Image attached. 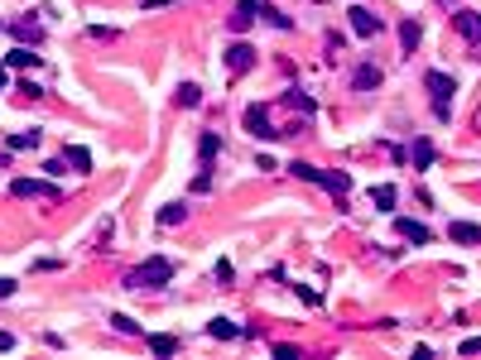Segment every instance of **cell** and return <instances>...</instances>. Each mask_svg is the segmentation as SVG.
Here are the masks:
<instances>
[{
	"mask_svg": "<svg viewBox=\"0 0 481 360\" xmlns=\"http://www.w3.org/2000/svg\"><path fill=\"white\" fill-rule=\"evenodd\" d=\"M477 39H481V15H477Z\"/></svg>",
	"mask_w": 481,
	"mask_h": 360,
	"instance_id": "obj_32",
	"label": "cell"
},
{
	"mask_svg": "<svg viewBox=\"0 0 481 360\" xmlns=\"http://www.w3.org/2000/svg\"><path fill=\"white\" fill-rule=\"evenodd\" d=\"M246 130H251L255 140H284V130L270 125V111H265V106H246Z\"/></svg>",
	"mask_w": 481,
	"mask_h": 360,
	"instance_id": "obj_4",
	"label": "cell"
},
{
	"mask_svg": "<svg viewBox=\"0 0 481 360\" xmlns=\"http://www.w3.org/2000/svg\"><path fill=\"white\" fill-rule=\"evenodd\" d=\"M10 197H48V202H58L63 192H58L53 182H44V178H15L10 182Z\"/></svg>",
	"mask_w": 481,
	"mask_h": 360,
	"instance_id": "obj_5",
	"label": "cell"
},
{
	"mask_svg": "<svg viewBox=\"0 0 481 360\" xmlns=\"http://www.w3.org/2000/svg\"><path fill=\"white\" fill-rule=\"evenodd\" d=\"M217 149H221V140H217V135H202V140H197V154H202V169H207V164L217 159Z\"/></svg>",
	"mask_w": 481,
	"mask_h": 360,
	"instance_id": "obj_19",
	"label": "cell"
},
{
	"mask_svg": "<svg viewBox=\"0 0 481 360\" xmlns=\"http://www.w3.org/2000/svg\"><path fill=\"white\" fill-rule=\"evenodd\" d=\"M183 216H188V207H183V202H169V207H159V221H164V226H179Z\"/></svg>",
	"mask_w": 481,
	"mask_h": 360,
	"instance_id": "obj_20",
	"label": "cell"
},
{
	"mask_svg": "<svg viewBox=\"0 0 481 360\" xmlns=\"http://www.w3.org/2000/svg\"><path fill=\"white\" fill-rule=\"evenodd\" d=\"M424 87H428V101H433V111H438V120H448V115H453V77H448V73H428V77H424Z\"/></svg>",
	"mask_w": 481,
	"mask_h": 360,
	"instance_id": "obj_3",
	"label": "cell"
},
{
	"mask_svg": "<svg viewBox=\"0 0 481 360\" xmlns=\"http://www.w3.org/2000/svg\"><path fill=\"white\" fill-rule=\"evenodd\" d=\"M352 87H356V91H376V87H381V68H371V63H361V68L352 73Z\"/></svg>",
	"mask_w": 481,
	"mask_h": 360,
	"instance_id": "obj_13",
	"label": "cell"
},
{
	"mask_svg": "<svg viewBox=\"0 0 481 360\" xmlns=\"http://www.w3.org/2000/svg\"><path fill=\"white\" fill-rule=\"evenodd\" d=\"M111 327H116V332H125V337H140V322H135V317H125V312H116V317H111Z\"/></svg>",
	"mask_w": 481,
	"mask_h": 360,
	"instance_id": "obj_22",
	"label": "cell"
},
{
	"mask_svg": "<svg viewBox=\"0 0 481 360\" xmlns=\"http://www.w3.org/2000/svg\"><path fill=\"white\" fill-rule=\"evenodd\" d=\"M284 106H293V111H298V115H313V111H318V101H313V96H308V91H284Z\"/></svg>",
	"mask_w": 481,
	"mask_h": 360,
	"instance_id": "obj_17",
	"label": "cell"
},
{
	"mask_svg": "<svg viewBox=\"0 0 481 360\" xmlns=\"http://www.w3.org/2000/svg\"><path fill=\"white\" fill-rule=\"evenodd\" d=\"M462 356H481V337H467V341H462Z\"/></svg>",
	"mask_w": 481,
	"mask_h": 360,
	"instance_id": "obj_28",
	"label": "cell"
},
{
	"mask_svg": "<svg viewBox=\"0 0 481 360\" xmlns=\"http://www.w3.org/2000/svg\"><path fill=\"white\" fill-rule=\"evenodd\" d=\"M10 346H15V337H10V332H0V351H10Z\"/></svg>",
	"mask_w": 481,
	"mask_h": 360,
	"instance_id": "obj_29",
	"label": "cell"
},
{
	"mask_svg": "<svg viewBox=\"0 0 481 360\" xmlns=\"http://www.w3.org/2000/svg\"><path fill=\"white\" fill-rule=\"evenodd\" d=\"M197 101H202V87H197V82H183V87H179V106H197Z\"/></svg>",
	"mask_w": 481,
	"mask_h": 360,
	"instance_id": "obj_21",
	"label": "cell"
},
{
	"mask_svg": "<svg viewBox=\"0 0 481 360\" xmlns=\"http://www.w3.org/2000/svg\"><path fill=\"white\" fill-rule=\"evenodd\" d=\"M217 278H221V283H231V278H236V269H231V260H217Z\"/></svg>",
	"mask_w": 481,
	"mask_h": 360,
	"instance_id": "obj_27",
	"label": "cell"
},
{
	"mask_svg": "<svg viewBox=\"0 0 481 360\" xmlns=\"http://www.w3.org/2000/svg\"><path fill=\"white\" fill-rule=\"evenodd\" d=\"M39 63H44V58H39L34 48H10V53H5V68H19V73H29V68H39Z\"/></svg>",
	"mask_w": 481,
	"mask_h": 360,
	"instance_id": "obj_12",
	"label": "cell"
},
{
	"mask_svg": "<svg viewBox=\"0 0 481 360\" xmlns=\"http://www.w3.org/2000/svg\"><path fill=\"white\" fill-rule=\"evenodd\" d=\"M448 236H453L457 245H481V226H472V221H453Z\"/></svg>",
	"mask_w": 481,
	"mask_h": 360,
	"instance_id": "obj_14",
	"label": "cell"
},
{
	"mask_svg": "<svg viewBox=\"0 0 481 360\" xmlns=\"http://www.w3.org/2000/svg\"><path fill=\"white\" fill-rule=\"evenodd\" d=\"M226 68H231V73H251V68H255V48H251V44H231V48H226Z\"/></svg>",
	"mask_w": 481,
	"mask_h": 360,
	"instance_id": "obj_8",
	"label": "cell"
},
{
	"mask_svg": "<svg viewBox=\"0 0 481 360\" xmlns=\"http://www.w3.org/2000/svg\"><path fill=\"white\" fill-rule=\"evenodd\" d=\"M174 278V265L164 260V255H149V260H140L135 269H125V288H159V283H169Z\"/></svg>",
	"mask_w": 481,
	"mask_h": 360,
	"instance_id": "obj_1",
	"label": "cell"
},
{
	"mask_svg": "<svg viewBox=\"0 0 481 360\" xmlns=\"http://www.w3.org/2000/svg\"><path fill=\"white\" fill-rule=\"evenodd\" d=\"M10 34H15V39H39V24H34V19H29V24H15V29H10Z\"/></svg>",
	"mask_w": 481,
	"mask_h": 360,
	"instance_id": "obj_26",
	"label": "cell"
},
{
	"mask_svg": "<svg viewBox=\"0 0 481 360\" xmlns=\"http://www.w3.org/2000/svg\"><path fill=\"white\" fill-rule=\"evenodd\" d=\"M289 169H293L303 182H318V187H327V192H337V197L352 187V173H332V169H318V164H303V159H298V164H289Z\"/></svg>",
	"mask_w": 481,
	"mask_h": 360,
	"instance_id": "obj_2",
	"label": "cell"
},
{
	"mask_svg": "<svg viewBox=\"0 0 481 360\" xmlns=\"http://www.w3.org/2000/svg\"><path fill=\"white\" fill-rule=\"evenodd\" d=\"M419 39H424V24L419 19H399V48L404 53H419Z\"/></svg>",
	"mask_w": 481,
	"mask_h": 360,
	"instance_id": "obj_10",
	"label": "cell"
},
{
	"mask_svg": "<svg viewBox=\"0 0 481 360\" xmlns=\"http://www.w3.org/2000/svg\"><path fill=\"white\" fill-rule=\"evenodd\" d=\"M63 159H68V164H73L78 173H87V169H92V154H87L82 144H68V154H63Z\"/></svg>",
	"mask_w": 481,
	"mask_h": 360,
	"instance_id": "obj_18",
	"label": "cell"
},
{
	"mask_svg": "<svg viewBox=\"0 0 481 360\" xmlns=\"http://www.w3.org/2000/svg\"><path fill=\"white\" fill-rule=\"evenodd\" d=\"M0 91H5V68H0Z\"/></svg>",
	"mask_w": 481,
	"mask_h": 360,
	"instance_id": "obj_31",
	"label": "cell"
},
{
	"mask_svg": "<svg viewBox=\"0 0 481 360\" xmlns=\"http://www.w3.org/2000/svg\"><path fill=\"white\" fill-rule=\"evenodd\" d=\"M394 236H404L409 245H433V231H428V226H419L414 216H394Z\"/></svg>",
	"mask_w": 481,
	"mask_h": 360,
	"instance_id": "obj_6",
	"label": "cell"
},
{
	"mask_svg": "<svg viewBox=\"0 0 481 360\" xmlns=\"http://www.w3.org/2000/svg\"><path fill=\"white\" fill-rule=\"evenodd\" d=\"M457 34H467V39H477V15H457Z\"/></svg>",
	"mask_w": 481,
	"mask_h": 360,
	"instance_id": "obj_25",
	"label": "cell"
},
{
	"mask_svg": "<svg viewBox=\"0 0 481 360\" xmlns=\"http://www.w3.org/2000/svg\"><path fill=\"white\" fill-rule=\"evenodd\" d=\"M34 144H39V130H24V135L10 140V149H34Z\"/></svg>",
	"mask_w": 481,
	"mask_h": 360,
	"instance_id": "obj_24",
	"label": "cell"
},
{
	"mask_svg": "<svg viewBox=\"0 0 481 360\" xmlns=\"http://www.w3.org/2000/svg\"><path fill=\"white\" fill-rule=\"evenodd\" d=\"M371 202H376L381 211H394V202H399V192H394V182H376V187H371Z\"/></svg>",
	"mask_w": 481,
	"mask_h": 360,
	"instance_id": "obj_16",
	"label": "cell"
},
{
	"mask_svg": "<svg viewBox=\"0 0 481 360\" xmlns=\"http://www.w3.org/2000/svg\"><path fill=\"white\" fill-rule=\"evenodd\" d=\"M433 159H438V149H433V140H414V149H409V164L424 173V169H433Z\"/></svg>",
	"mask_w": 481,
	"mask_h": 360,
	"instance_id": "obj_11",
	"label": "cell"
},
{
	"mask_svg": "<svg viewBox=\"0 0 481 360\" xmlns=\"http://www.w3.org/2000/svg\"><path fill=\"white\" fill-rule=\"evenodd\" d=\"M260 19V0H236V10H231V29L241 34V29H251Z\"/></svg>",
	"mask_w": 481,
	"mask_h": 360,
	"instance_id": "obj_9",
	"label": "cell"
},
{
	"mask_svg": "<svg viewBox=\"0 0 481 360\" xmlns=\"http://www.w3.org/2000/svg\"><path fill=\"white\" fill-rule=\"evenodd\" d=\"M207 332H212L217 341H236V337H241V322H231V317H212Z\"/></svg>",
	"mask_w": 481,
	"mask_h": 360,
	"instance_id": "obj_15",
	"label": "cell"
},
{
	"mask_svg": "<svg viewBox=\"0 0 481 360\" xmlns=\"http://www.w3.org/2000/svg\"><path fill=\"white\" fill-rule=\"evenodd\" d=\"M347 19H352V29H356L361 39H376V34H381V29H385L381 19H376L371 10H361V5H352V10H347Z\"/></svg>",
	"mask_w": 481,
	"mask_h": 360,
	"instance_id": "obj_7",
	"label": "cell"
},
{
	"mask_svg": "<svg viewBox=\"0 0 481 360\" xmlns=\"http://www.w3.org/2000/svg\"><path fill=\"white\" fill-rule=\"evenodd\" d=\"M10 293H15V283H10V278H0V298H10Z\"/></svg>",
	"mask_w": 481,
	"mask_h": 360,
	"instance_id": "obj_30",
	"label": "cell"
},
{
	"mask_svg": "<svg viewBox=\"0 0 481 360\" xmlns=\"http://www.w3.org/2000/svg\"><path fill=\"white\" fill-rule=\"evenodd\" d=\"M149 351H154V356H174L179 341H174V337H149Z\"/></svg>",
	"mask_w": 481,
	"mask_h": 360,
	"instance_id": "obj_23",
	"label": "cell"
}]
</instances>
